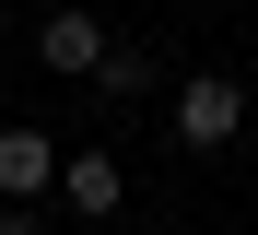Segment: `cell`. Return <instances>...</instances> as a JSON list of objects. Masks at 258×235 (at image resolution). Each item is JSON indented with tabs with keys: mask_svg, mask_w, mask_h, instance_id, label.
I'll return each instance as SVG.
<instances>
[{
	"mask_svg": "<svg viewBox=\"0 0 258 235\" xmlns=\"http://www.w3.org/2000/svg\"><path fill=\"white\" fill-rule=\"evenodd\" d=\"M82 82H94V94H141V82H153V59H141V47H117V35H106V59L82 71Z\"/></svg>",
	"mask_w": 258,
	"mask_h": 235,
	"instance_id": "obj_5",
	"label": "cell"
},
{
	"mask_svg": "<svg viewBox=\"0 0 258 235\" xmlns=\"http://www.w3.org/2000/svg\"><path fill=\"white\" fill-rule=\"evenodd\" d=\"M235 129H246V82L235 71H188L176 82V141H188V153H223Z\"/></svg>",
	"mask_w": 258,
	"mask_h": 235,
	"instance_id": "obj_1",
	"label": "cell"
},
{
	"mask_svg": "<svg viewBox=\"0 0 258 235\" xmlns=\"http://www.w3.org/2000/svg\"><path fill=\"white\" fill-rule=\"evenodd\" d=\"M0 235H47V223H35V200H0Z\"/></svg>",
	"mask_w": 258,
	"mask_h": 235,
	"instance_id": "obj_6",
	"label": "cell"
},
{
	"mask_svg": "<svg viewBox=\"0 0 258 235\" xmlns=\"http://www.w3.org/2000/svg\"><path fill=\"white\" fill-rule=\"evenodd\" d=\"M59 188V141L47 129H0V200H47Z\"/></svg>",
	"mask_w": 258,
	"mask_h": 235,
	"instance_id": "obj_3",
	"label": "cell"
},
{
	"mask_svg": "<svg viewBox=\"0 0 258 235\" xmlns=\"http://www.w3.org/2000/svg\"><path fill=\"white\" fill-rule=\"evenodd\" d=\"M35 59H47V71H94L106 59V24L94 12H47V24H35Z\"/></svg>",
	"mask_w": 258,
	"mask_h": 235,
	"instance_id": "obj_4",
	"label": "cell"
},
{
	"mask_svg": "<svg viewBox=\"0 0 258 235\" xmlns=\"http://www.w3.org/2000/svg\"><path fill=\"white\" fill-rule=\"evenodd\" d=\"M59 200H71L82 223H117V212H129V165L106 153V141H82V153H59Z\"/></svg>",
	"mask_w": 258,
	"mask_h": 235,
	"instance_id": "obj_2",
	"label": "cell"
}]
</instances>
